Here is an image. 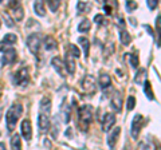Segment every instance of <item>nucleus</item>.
<instances>
[{"label": "nucleus", "mask_w": 161, "mask_h": 150, "mask_svg": "<svg viewBox=\"0 0 161 150\" xmlns=\"http://www.w3.org/2000/svg\"><path fill=\"white\" fill-rule=\"evenodd\" d=\"M99 87L102 88V90H105V88H108V87H110V84H112V78L109 77L108 74H101L99 75Z\"/></svg>", "instance_id": "nucleus-18"}, {"label": "nucleus", "mask_w": 161, "mask_h": 150, "mask_svg": "<svg viewBox=\"0 0 161 150\" xmlns=\"http://www.w3.org/2000/svg\"><path fill=\"white\" fill-rule=\"evenodd\" d=\"M11 147L12 150H22V141H20L19 134H14L11 138Z\"/></svg>", "instance_id": "nucleus-23"}, {"label": "nucleus", "mask_w": 161, "mask_h": 150, "mask_svg": "<svg viewBox=\"0 0 161 150\" xmlns=\"http://www.w3.org/2000/svg\"><path fill=\"white\" fill-rule=\"evenodd\" d=\"M48 8L51 12H57V9L59 8L60 6V2H58V0H51V2H48Z\"/></svg>", "instance_id": "nucleus-28"}, {"label": "nucleus", "mask_w": 161, "mask_h": 150, "mask_svg": "<svg viewBox=\"0 0 161 150\" xmlns=\"http://www.w3.org/2000/svg\"><path fill=\"white\" fill-rule=\"evenodd\" d=\"M145 123V118L141 115V114H137L134 118H133V122H132V137L134 139H137L138 136H140V131L142 129Z\"/></svg>", "instance_id": "nucleus-5"}, {"label": "nucleus", "mask_w": 161, "mask_h": 150, "mask_svg": "<svg viewBox=\"0 0 161 150\" xmlns=\"http://www.w3.org/2000/svg\"><path fill=\"white\" fill-rule=\"evenodd\" d=\"M94 22L97 24H102L103 23V16H102V15H95V16H94Z\"/></svg>", "instance_id": "nucleus-36"}, {"label": "nucleus", "mask_w": 161, "mask_h": 150, "mask_svg": "<svg viewBox=\"0 0 161 150\" xmlns=\"http://www.w3.org/2000/svg\"><path fill=\"white\" fill-rule=\"evenodd\" d=\"M3 19L6 20V23H7L8 27H14V20L11 19V16H9L8 12H3Z\"/></svg>", "instance_id": "nucleus-32"}, {"label": "nucleus", "mask_w": 161, "mask_h": 150, "mask_svg": "<svg viewBox=\"0 0 161 150\" xmlns=\"http://www.w3.org/2000/svg\"><path fill=\"white\" fill-rule=\"evenodd\" d=\"M22 136L26 141H31L32 138V127H31V122L28 119H24L22 122Z\"/></svg>", "instance_id": "nucleus-10"}, {"label": "nucleus", "mask_w": 161, "mask_h": 150, "mask_svg": "<svg viewBox=\"0 0 161 150\" xmlns=\"http://www.w3.org/2000/svg\"><path fill=\"white\" fill-rule=\"evenodd\" d=\"M129 58H130V64H132V67H133V68H137V67H138V63H140L138 56H137L136 54H130Z\"/></svg>", "instance_id": "nucleus-29"}, {"label": "nucleus", "mask_w": 161, "mask_h": 150, "mask_svg": "<svg viewBox=\"0 0 161 150\" xmlns=\"http://www.w3.org/2000/svg\"><path fill=\"white\" fill-rule=\"evenodd\" d=\"M38 126L39 130L42 133H46L47 130L50 129V119L48 115H44V114H39L38 115Z\"/></svg>", "instance_id": "nucleus-13"}, {"label": "nucleus", "mask_w": 161, "mask_h": 150, "mask_svg": "<svg viewBox=\"0 0 161 150\" xmlns=\"http://www.w3.org/2000/svg\"><path fill=\"white\" fill-rule=\"evenodd\" d=\"M78 117H79V125H82L85 131H86L89 125L92 123V119H93V107L89 106V104H85V106L79 107Z\"/></svg>", "instance_id": "nucleus-2"}, {"label": "nucleus", "mask_w": 161, "mask_h": 150, "mask_svg": "<svg viewBox=\"0 0 161 150\" xmlns=\"http://www.w3.org/2000/svg\"><path fill=\"white\" fill-rule=\"evenodd\" d=\"M0 26H2V24H0Z\"/></svg>", "instance_id": "nucleus-41"}, {"label": "nucleus", "mask_w": 161, "mask_h": 150, "mask_svg": "<svg viewBox=\"0 0 161 150\" xmlns=\"http://www.w3.org/2000/svg\"><path fill=\"white\" fill-rule=\"evenodd\" d=\"M22 114H23V106L20 103H15L8 109V111L6 114V122H7V129L9 133L16 126V123Z\"/></svg>", "instance_id": "nucleus-1"}, {"label": "nucleus", "mask_w": 161, "mask_h": 150, "mask_svg": "<svg viewBox=\"0 0 161 150\" xmlns=\"http://www.w3.org/2000/svg\"><path fill=\"white\" fill-rule=\"evenodd\" d=\"M78 43L82 46L83 48V54H85V56H89V50H90V42H89V39L87 38H83V36H80L78 39Z\"/></svg>", "instance_id": "nucleus-22"}, {"label": "nucleus", "mask_w": 161, "mask_h": 150, "mask_svg": "<svg viewBox=\"0 0 161 150\" xmlns=\"http://www.w3.org/2000/svg\"><path fill=\"white\" fill-rule=\"evenodd\" d=\"M119 40H121V43H122L124 46H129V44H130V42H132V36L129 35V32L126 31V29H121Z\"/></svg>", "instance_id": "nucleus-21"}, {"label": "nucleus", "mask_w": 161, "mask_h": 150, "mask_svg": "<svg viewBox=\"0 0 161 150\" xmlns=\"http://www.w3.org/2000/svg\"><path fill=\"white\" fill-rule=\"evenodd\" d=\"M103 9H105V12H106L108 15H110V13H112V11H113V9L110 8V7L108 6V4H105V6H103Z\"/></svg>", "instance_id": "nucleus-37"}, {"label": "nucleus", "mask_w": 161, "mask_h": 150, "mask_svg": "<svg viewBox=\"0 0 161 150\" xmlns=\"http://www.w3.org/2000/svg\"><path fill=\"white\" fill-rule=\"evenodd\" d=\"M86 7H87V4L85 3V2H79V3L77 4V8H78L79 13H80V12H85V9H86Z\"/></svg>", "instance_id": "nucleus-34"}, {"label": "nucleus", "mask_w": 161, "mask_h": 150, "mask_svg": "<svg viewBox=\"0 0 161 150\" xmlns=\"http://www.w3.org/2000/svg\"><path fill=\"white\" fill-rule=\"evenodd\" d=\"M16 40H18V38H16V35H15V34H6L4 39L0 42V51H4L6 47L15 44V43H16Z\"/></svg>", "instance_id": "nucleus-11"}, {"label": "nucleus", "mask_w": 161, "mask_h": 150, "mask_svg": "<svg viewBox=\"0 0 161 150\" xmlns=\"http://www.w3.org/2000/svg\"><path fill=\"white\" fill-rule=\"evenodd\" d=\"M64 68H66L67 72L71 74V75L75 72V58L69 51L66 54V59H64Z\"/></svg>", "instance_id": "nucleus-14"}, {"label": "nucleus", "mask_w": 161, "mask_h": 150, "mask_svg": "<svg viewBox=\"0 0 161 150\" xmlns=\"http://www.w3.org/2000/svg\"><path fill=\"white\" fill-rule=\"evenodd\" d=\"M119 134H121V127H114L112 131L109 133V136H108V145H109L110 149H113L115 146V143H117V141H118Z\"/></svg>", "instance_id": "nucleus-12"}, {"label": "nucleus", "mask_w": 161, "mask_h": 150, "mask_svg": "<svg viewBox=\"0 0 161 150\" xmlns=\"http://www.w3.org/2000/svg\"><path fill=\"white\" fill-rule=\"evenodd\" d=\"M39 109H40L39 114L48 115L50 111H51V99L50 98H42V101H40V103H39Z\"/></svg>", "instance_id": "nucleus-15"}, {"label": "nucleus", "mask_w": 161, "mask_h": 150, "mask_svg": "<svg viewBox=\"0 0 161 150\" xmlns=\"http://www.w3.org/2000/svg\"><path fill=\"white\" fill-rule=\"evenodd\" d=\"M28 81H30V77H28L27 68H20L19 71L14 75V79H12L15 86H26Z\"/></svg>", "instance_id": "nucleus-4"}, {"label": "nucleus", "mask_w": 161, "mask_h": 150, "mask_svg": "<svg viewBox=\"0 0 161 150\" xmlns=\"http://www.w3.org/2000/svg\"><path fill=\"white\" fill-rule=\"evenodd\" d=\"M62 117H63V121L66 123L70 121V109L66 106V103L63 104V109H62Z\"/></svg>", "instance_id": "nucleus-27"}, {"label": "nucleus", "mask_w": 161, "mask_h": 150, "mask_svg": "<svg viewBox=\"0 0 161 150\" xmlns=\"http://www.w3.org/2000/svg\"><path fill=\"white\" fill-rule=\"evenodd\" d=\"M90 27H92V23H90L89 19H83L82 22L79 23V26H78V31L79 32H87Z\"/></svg>", "instance_id": "nucleus-26"}, {"label": "nucleus", "mask_w": 161, "mask_h": 150, "mask_svg": "<svg viewBox=\"0 0 161 150\" xmlns=\"http://www.w3.org/2000/svg\"><path fill=\"white\" fill-rule=\"evenodd\" d=\"M40 44H42V42H40L39 34H31L27 38V47H28V50L34 55H38L39 48H40Z\"/></svg>", "instance_id": "nucleus-3"}, {"label": "nucleus", "mask_w": 161, "mask_h": 150, "mask_svg": "<svg viewBox=\"0 0 161 150\" xmlns=\"http://www.w3.org/2000/svg\"><path fill=\"white\" fill-rule=\"evenodd\" d=\"M34 9H35V13L39 15V16H44V15H46V8H44L43 2H35L34 3Z\"/></svg>", "instance_id": "nucleus-24"}, {"label": "nucleus", "mask_w": 161, "mask_h": 150, "mask_svg": "<svg viewBox=\"0 0 161 150\" xmlns=\"http://www.w3.org/2000/svg\"><path fill=\"white\" fill-rule=\"evenodd\" d=\"M69 52L71 54L74 58H79V56H80V51L77 48V46H75V44H70V50H69Z\"/></svg>", "instance_id": "nucleus-30"}, {"label": "nucleus", "mask_w": 161, "mask_h": 150, "mask_svg": "<svg viewBox=\"0 0 161 150\" xmlns=\"http://www.w3.org/2000/svg\"><path fill=\"white\" fill-rule=\"evenodd\" d=\"M114 123H115V115L113 113H106L102 119V130L103 131H109L114 126Z\"/></svg>", "instance_id": "nucleus-9"}, {"label": "nucleus", "mask_w": 161, "mask_h": 150, "mask_svg": "<svg viewBox=\"0 0 161 150\" xmlns=\"http://www.w3.org/2000/svg\"><path fill=\"white\" fill-rule=\"evenodd\" d=\"M82 90L89 94L95 93V79L93 75H86L82 81Z\"/></svg>", "instance_id": "nucleus-7"}, {"label": "nucleus", "mask_w": 161, "mask_h": 150, "mask_svg": "<svg viewBox=\"0 0 161 150\" xmlns=\"http://www.w3.org/2000/svg\"><path fill=\"white\" fill-rule=\"evenodd\" d=\"M137 8V3H134V2H126V11L128 12H132V11H134V9Z\"/></svg>", "instance_id": "nucleus-33"}, {"label": "nucleus", "mask_w": 161, "mask_h": 150, "mask_svg": "<svg viewBox=\"0 0 161 150\" xmlns=\"http://www.w3.org/2000/svg\"><path fill=\"white\" fill-rule=\"evenodd\" d=\"M58 47V43L57 40L53 38V36H47L44 39V48L47 50V51H51V50H55Z\"/></svg>", "instance_id": "nucleus-20"}, {"label": "nucleus", "mask_w": 161, "mask_h": 150, "mask_svg": "<svg viewBox=\"0 0 161 150\" xmlns=\"http://www.w3.org/2000/svg\"><path fill=\"white\" fill-rule=\"evenodd\" d=\"M112 107H113L117 113H121V109H122V98H121V93L115 91L114 97H113V99H112Z\"/></svg>", "instance_id": "nucleus-16"}, {"label": "nucleus", "mask_w": 161, "mask_h": 150, "mask_svg": "<svg viewBox=\"0 0 161 150\" xmlns=\"http://www.w3.org/2000/svg\"><path fill=\"white\" fill-rule=\"evenodd\" d=\"M134 106H136V98H134L133 95H130V97L128 98V104H126V107H128L129 111H132V110L134 109Z\"/></svg>", "instance_id": "nucleus-31"}, {"label": "nucleus", "mask_w": 161, "mask_h": 150, "mask_svg": "<svg viewBox=\"0 0 161 150\" xmlns=\"http://www.w3.org/2000/svg\"><path fill=\"white\" fill-rule=\"evenodd\" d=\"M0 150H6V145L3 142H0Z\"/></svg>", "instance_id": "nucleus-39"}, {"label": "nucleus", "mask_w": 161, "mask_h": 150, "mask_svg": "<svg viewBox=\"0 0 161 150\" xmlns=\"http://www.w3.org/2000/svg\"><path fill=\"white\" fill-rule=\"evenodd\" d=\"M8 7L12 9L14 16H15V19H16L18 22H20V20H22V19L24 18L23 7H22V4H20L19 2H9V3H8Z\"/></svg>", "instance_id": "nucleus-8"}, {"label": "nucleus", "mask_w": 161, "mask_h": 150, "mask_svg": "<svg viewBox=\"0 0 161 150\" xmlns=\"http://www.w3.org/2000/svg\"><path fill=\"white\" fill-rule=\"evenodd\" d=\"M147 81V70L145 68H140L137 74L134 77V83L137 84H144V82Z\"/></svg>", "instance_id": "nucleus-19"}, {"label": "nucleus", "mask_w": 161, "mask_h": 150, "mask_svg": "<svg viewBox=\"0 0 161 150\" xmlns=\"http://www.w3.org/2000/svg\"><path fill=\"white\" fill-rule=\"evenodd\" d=\"M160 19H161V15H157V20H156V26H157V34L160 32Z\"/></svg>", "instance_id": "nucleus-38"}, {"label": "nucleus", "mask_w": 161, "mask_h": 150, "mask_svg": "<svg viewBox=\"0 0 161 150\" xmlns=\"http://www.w3.org/2000/svg\"><path fill=\"white\" fill-rule=\"evenodd\" d=\"M144 93H145V95L148 97V99H150V101H153L154 99V94L152 91V86H150V82L149 81H145L144 82Z\"/></svg>", "instance_id": "nucleus-25"}, {"label": "nucleus", "mask_w": 161, "mask_h": 150, "mask_svg": "<svg viewBox=\"0 0 161 150\" xmlns=\"http://www.w3.org/2000/svg\"><path fill=\"white\" fill-rule=\"evenodd\" d=\"M2 115H3V109L0 107V119H2Z\"/></svg>", "instance_id": "nucleus-40"}, {"label": "nucleus", "mask_w": 161, "mask_h": 150, "mask_svg": "<svg viewBox=\"0 0 161 150\" xmlns=\"http://www.w3.org/2000/svg\"><path fill=\"white\" fill-rule=\"evenodd\" d=\"M16 58H18L16 50H14V48L4 50L3 56H2V64H3V66H7V64H12V63H15V61H16Z\"/></svg>", "instance_id": "nucleus-6"}, {"label": "nucleus", "mask_w": 161, "mask_h": 150, "mask_svg": "<svg viewBox=\"0 0 161 150\" xmlns=\"http://www.w3.org/2000/svg\"><path fill=\"white\" fill-rule=\"evenodd\" d=\"M51 64H53V67L55 68V71H57L60 77H64V64L59 58H54L51 61Z\"/></svg>", "instance_id": "nucleus-17"}, {"label": "nucleus", "mask_w": 161, "mask_h": 150, "mask_svg": "<svg viewBox=\"0 0 161 150\" xmlns=\"http://www.w3.org/2000/svg\"><path fill=\"white\" fill-rule=\"evenodd\" d=\"M147 4H148V7L150 8V9H154L156 7H157V2H156V0H148V2H147Z\"/></svg>", "instance_id": "nucleus-35"}]
</instances>
